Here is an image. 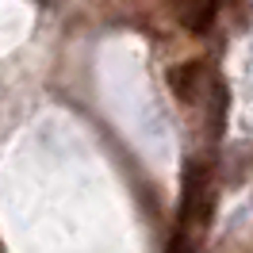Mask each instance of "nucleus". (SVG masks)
<instances>
[{
  "mask_svg": "<svg viewBox=\"0 0 253 253\" xmlns=\"http://www.w3.org/2000/svg\"><path fill=\"white\" fill-rule=\"evenodd\" d=\"M215 207V192H211V169L207 161H188L184 169V196H180V230H207Z\"/></svg>",
  "mask_w": 253,
  "mask_h": 253,
  "instance_id": "obj_1",
  "label": "nucleus"
},
{
  "mask_svg": "<svg viewBox=\"0 0 253 253\" xmlns=\"http://www.w3.org/2000/svg\"><path fill=\"white\" fill-rule=\"evenodd\" d=\"M204 77H207V69L204 62H180L169 69V92L180 100V104H196L200 100V88H204Z\"/></svg>",
  "mask_w": 253,
  "mask_h": 253,
  "instance_id": "obj_2",
  "label": "nucleus"
},
{
  "mask_svg": "<svg viewBox=\"0 0 253 253\" xmlns=\"http://www.w3.org/2000/svg\"><path fill=\"white\" fill-rule=\"evenodd\" d=\"M219 4L222 0H176V16L188 31H207L219 16Z\"/></svg>",
  "mask_w": 253,
  "mask_h": 253,
  "instance_id": "obj_3",
  "label": "nucleus"
}]
</instances>
